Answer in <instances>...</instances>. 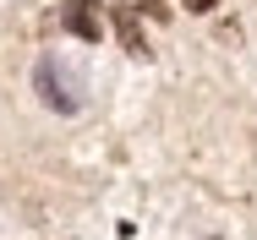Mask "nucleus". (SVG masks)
<instances>
[{
  "label": "nucleus",
  "mask_w": 257,
  "mask_h": 240,
  "mask_svg": "<svg viewBox=\"0 0 257 240\" xmlns=\"http://www.w3.org/2000/svg\"><path fill=\"white\" fill-rule=\"evenodd\" d=\"M33 88H39V98H44L50 109H60V115H77V109H82V77H71L60 55H44V60H39Z\"/></svg>",
  "instance_id": "f257e3e1"
},
{
  "label": "nucleus",
  "mask_w": 257,
  "mask_h": 240,
  "mask_svg": "<svg viewBox=\"0 0 257 240\" xmlns=\"http://www.w3.org/2000/svg\"><path fill=\"white\" fill-rule=\"evenodd\" d=\"M115 33H120V44L132 49L137 60H148V55H154L148 39H143V22H137V11H132V6H115Z\"/></svg>",
  "instance_id": "f03ea898"
},
{
  "label": "nucleus",
  "mask_w": 257,
  "mask_h": 240,
  "mask_svg": "<svg viewBox=\"0 0 257 240\" xmlns=\"http://www.w3.org/2000/svg\"><path fill=\"white\" fill-rule=\"evenodd\" d=\"M93 6H99V0H71V6H66V28H71L82 44L99 39V11H93Z\"/></svg>",
  "instance_id": "7ed1b4c3"
},
{
  "label": "nucleus",
  "mask_w": 257,
  "mask_h": 240,
  "mask_svg": "<svg viewBox=\"0 0 257 240\" xmlns=\"http://www.w3.org/2000/svg\"><path fill=\"white\" fill-rule=\"evenodd\" d=\"M181 6H186V11H213L219 0H181Z\"/></svg>",
  "instance_id": "20e7f679"
}]
</instances>
